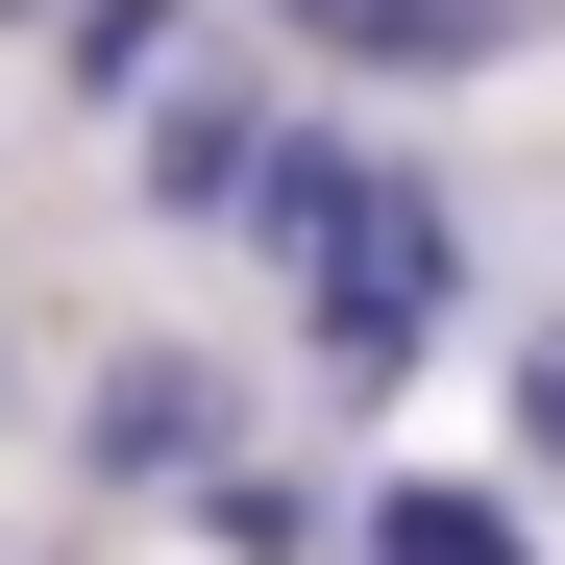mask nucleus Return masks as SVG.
I'll list each match as a JSON object with an SVG mask.
<instances>
[{
    "instance_id": "nucleus-7",
    "label": "nucleus",
    "mask_w": 565,
    "mask_h": 565,
    "mask_svg": "<svg viewBox=\"0 0 565 565\" xmlns=\"http://www.w3.org/2000/svg\"><path fill=\"white\" fill-rule=\"evenodd\" d=\"M344 198H369V148L270 124V172H246V270H320V246H344Z\"/></svg>"
},
{
    "instance_id": "nucleus-2",
    "label": "nucleus",
    "mask_w": 565,
    "mask_h": 565,
    "mask_svg": "<svg viewBox=\"0 0 565 565\" xmlns=\"http://www.w3.org/2000/svg\"><path fill=\"white\" fill-rule=\"evenodd\" d=\"M246 443V394H222V344H124L99 394H74V492H124V516H172L198 467Z\"/></svg>"
},
{
    "instance_id": "nucleus-11",
    "label": "nucleus",
    "mask_w": 565,
    "mask_h": 565,
    "mask_svg": "<svg viewBox=\"0 0 565 565\" xmlns=\"http://www.w3.org/2000/svg\"><path fill=\"white\" fill-rule=\"evenodd\" d=\"M0 394H25V369H0Z\"/></svg>"
},
{
    "instance_id": "nucleus-4",
    "label": "nucleus",
    "mask_w": 565,
    "mask_h": 565,
    "mask_svg": "<svg viewBox=\"0 0 565 565\" xmlns=\"http://www.w3.org/2000/svg\"><path fill=\"white\" fill-rule=\"evenodd\" d=\"M541 25H565V0H344L320 50H344V74H418V99H467V74H516Z\"/></svg>"
},
{
    "instance_id": "nucleus-10",
    "label": "nucleus",
    "mask_w": 565,
    "mask_h": 565,
    "mask_svg": "<svg viewBox=\"0 0 565 565\" xmlns=\"http://www.w3.org/2000/svg\"><path fill=\"white\" fill-rule=\"evenodd\" d=\"M270 25H344V0H270Z\"/></svg>"
},
{
    "instance_id": "nucleus-3",
    "label": "nucleus",
    "mask_w": 565,
    "mask_h": 565,
    "mask_svg": "<svg viewBox=\"0 0 565 565\" xmlns=\"http://www.w3.org/2000/svg\"><path fill=\"white\" fill-rule=\"evenodd\" d=\"M124 172H148V222H246V172H270V99H246V74H172V99L124 124Z\"/></svg>"
},
{
    "instance_id": "nucleus-8",
    "label": "nucleus",
    "mask_w": 565,
    "mask_h": 565,
    "mask_svg": "<svg viewBox=\"0 0 565 565\" xmlns=\"http://www.w3.org/2000/svg\"><path fill=\"white\" fill-rule=\"evenodd\" d=\"M172 516H198L222 565H296V541H320V492H296V467H246V443H222V467H198V492H172Z\"/></svg>"
},
{
    "instance_id": "nucleus-5",
    "label": "nucleus",
    "mask_w": 565,
    "mask_h": 565,
    "mask_svg": "<svg viewBox=\"0 0 565 565\" xmlns=\"http://www.w3.org/2000/svg\"><path fill=\"white\" fill-rule=\"evenodd\" d=\"M172 74H198V0H74V25H50V99L74 124H148Z\"/></svg>"
},
{
    "instance_id": "nucleus-9",
    "label": "nucleus",
    "mask_w": 565,
    "mask_h": 565,
    "mask_svg": "<svg viewBox=\"0 0 565 565\" xmlns=\"http://www.w3.org/2000/svg\"><path fill=\"white\" fill-rule=\"evenodd\" d=\"M0 25H74V0H0Z\"/></svg>"
},
{
    "instance_id": "nucleus-6",
    "label": "nucleus",
    "mask_w": 565,
    "mask_h": 565,
    "mask_svg": "<svg viewBox=\"0 0 565 565\" xmlns=\"http://www.w3.org/2000/svg\"><path fill=\"white\" fill-rule=\"evenodd\" d=\"M344 541H369V565H541V541H516V492H467V467H369Z\"/></svg>"
},
{
    "instance_id": "nucleus-12",
    "label": "nucleus",
    "mask_w": 565,
    "mask_h": 565,
    "mask_svg": "<svg viewBox=\"0 0 565 565\" xmlns=\"http://www.w3.org/2000/svg\"><path fill=\"white\" fill-rule=\"evenodd\" d=\"M0 565H25V541H0Z\"/></svg>"
},
{
    "instance_id": "nucleus-1",
    "label": "nucleus",
    "mask_w": 565,
    "mask_h": 565,
    "mask_svg": "<svg viewBox=\"0 0 565 565\" xmlns=\"http://www.w3.org/2000/svg\"><path fill=\"white\" fill-rule=\"evenodd\" d=\"M296 296H320V369H344V394H418V369L467 344V198H443V172H369Z\"/></svg>"
}]
</instances>
